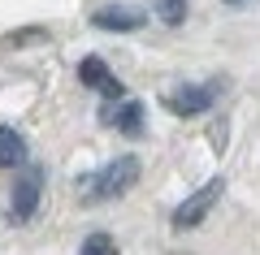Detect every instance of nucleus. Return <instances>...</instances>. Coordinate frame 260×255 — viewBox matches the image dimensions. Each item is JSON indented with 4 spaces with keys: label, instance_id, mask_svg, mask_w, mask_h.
<instances>
[{
    "label": "nucleus",
    "instance_id": "8",
    "mask_svg": "<svg viewBox=\"0 0 260 255\" xmlns=\"http://www.w3.org/2000/svg\"><path fill=\"white\" fill-rule=\"evenodd\" d=\"M22 164H26V138L0 126V169H22Z\"/></svg>",
    "mask_w": 260,
    "mask_h": 255
},
{
    "label": "nucleus",
    "instance_id": "9",
    "mask_svg": "<svg viewBox=\"0 0 260 255\" xmlns=\"http://www.w3.org/2000/svg\"><path fill=\"white\" fill-rule=\"evenodd\" d=\"M156 18L165 26H182L186 22V0H156Z\"/></svg>",
    "mask_w": 260,
    "mask_h": 255
},
{
    "label": "nucleus",
    "instance_id": "6",
    "mask_svg": "<svg viewBox=\"0 0 260 255\" xmlns=\"http://www.w3.org/2000/svg\"><path fill=\"white\" fill-rule=\"evenodd\" d=\"M143 22L148 18L139 9H130V5H104V9L91 13V26H100V30H139Z\"/></svg>",
    "mask_w": 260,
    "mask_h": 255
},
{
    "label": "nucleus",
    "instance_id": "2",
    "mask_svg": "<svg viewBox=\"0 0 260 255\" xmlns=\"http://www.w3.org/2000/svg\"><path fill=\"white\" fill-rule=\"evenodd\" d=\"M221 191H225L221 177H208L200 191H191V195L174 208V229H195V225H204V216L213 212V203L221 199Z\"/></svg>",
    "mask_w": 260,
    "mask_h": 255
},
{
    "label": "nucleus",
    "instance_id": "7",
    "mask_svg": "<svg viewBox=\"0 0 260 255\" xmlns=\"http://www.w3.org/2000/svg\"><path fill=\"white\" fill-rule=\"evenodd\" d=\"M104 121H109V126H117L121 134L139 138V134H143V104H139V100H126V104H117V108L104 113Z\"/></svg>",
    "mask_w": 260,
    "mask_h": 255
},
{
    "label": "nucleus",
    "instance_id": "11",
    "mask_svg": "<svg viewBox=\"0 0 260 255\" xmlns=\"http://www.w3.org/2000/svg\"><path fill=\"white\" fill-rule=\"evenodd\" d=\"M225 5H251V0H225Z\"/></svg>",
    "mask_w": 260,
    "mask_h": 255
},
{
    "label": "nucleus",
    "instance_id": "5",
    "mask_svg": "<svg viewBox=\"0 0 260 255\" xmlns=\"http://www.w3.org/2000/svg\"><path fill=\"white\" fill-rule=\"evenodd\" d=\"M78 78H83V87H91V91H100L104 100H121V82L109 74V65L100 61V56H87L83 65H78Z\"/></svg>",
    "mask_w": 260,
    "mask_h": 255
},
{
    "label": "nucleus",
    "instance_id": "3",
    "mask_svg": "<svg viewBox=\"0 0 260 255\" xmlns=\"http://www.w3.org/2000/svg\"><path fill=\"white\" fill-rule=\"evenodd\" d=\"M39 195H44V169H39V164H26L22 177L13 182V195H9V216L18 221V225L39 212Z\"/></svg>",
    "mask_w": 260,
    "mask_h": 255
},
{
    "label": "nucleus",
    "instance_id": "10",
    "mask_svg": "<svg viewBox=\"0 0 260 255\" xmlns=\"http://www.w3.org/2000/svg\"><path fill=\"white\" fill-rule=\"evenodd\" d=\"M78 255H117V242H113L109 234H87Z\"/></svg>",
    "mask_w": 260,
    "mask_h": 255
},
{
    "label": "nucleus",
    "instance_id": "4",
    "mask_svg": "<svg viewBox=\"0 0 260 255\" xmlns=\"http://www.w3.org/2000/svg\"><path fill=\"white\" fill-rule=\"evenodd\" d=\"M213 100H217V87H195V82H186V87H174L165 95V108L174 117H200V113L213 108Z\"/></svg>",
    "mask_w": 260,
    "mask_h": 255
},
{
    "label": "nucleus",
    "instance_id": "1",
    "mask_svg": "<svg viewBox=\"0 0 260 255\" xmlns=\"http://www.w3.org/2000/svg\"><path fill=\"white\" fill-rule=\"evenodd\" d=\"M135 182H139V156H117V160L104 164L100 173L83 177V199H87V203L117 199V195H126Z\"/></svg>",
    "mask_w": 260,
    "mask_h": 255
}]
</instances>
